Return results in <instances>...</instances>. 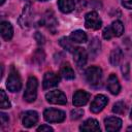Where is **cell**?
Returning a JSON list of instances; mask_svg holds the SVG:
<instances>
[{"label": "cell", "instance_id": "cell-1", "mask_svg": "<svg viewBox=\"0 0 132 132\" xmlns=\"http://www.w3.org/2000/svg\"><path fill=\"white\" fill-rule=\"evenodd\" d=\"M85 77L87 82L90 86L93 87H98L101 84V79H102V70L100 67L98 66H91L89 68H87L86 72H85Z\"/></svg>", "mask_w": 132, "mask_h": 132}, {"label": "cell", "instance_id": "cell-2", "mask_svg": "<svg viewBox=\"0 0 132 132\" xmlns=\"http://www.w3.org/2000/svg\"><path fill=\"white\" fill-rule=\"evenodd\" d=\"M123 33H124V25L121 21L117 20L112 22L110 26L106 27L103 30L102 35L104 39L108 40V39H111L112 37H120Z\"/></svg>", "mask_w": 132, "mask_h": 132}, {"label": "cell", "instance_id": "cell-3", "mask_svg": "<svg viewBox=\"0 0 132 132\" xmlns=\"http://www.w3.org/2000/svg\"><path fill=\"white\" fill-rule=\"evenodd\" d=\"M6 87L12 93L19 92L21 90V88H22V79H21V76H20L18 70L13 66L10 67V71H9L8 78H7V81H6Z\"/></svg>", "mask_w": 132, "mask_h": 132}, {"label": "cell", "instance_id": "cell-4", "mask_svg": "<svg viewBox=\"0 0 132 132\" xmlns=\"http://www.w3.org/2000/svg\"><path fill=\"white\" fill-rule=\"evenodd\" d=\"M37 87H38V81L36 77L30 76L27 80L25 93H24V100L31 103L34 102L36 97H37Z\"/></svg>", "mask_w": 132, "mask_h": 132}, {"label": "cell", "instance_id": "cell-5", "mask_svg": "<svg viewBox=\"0 0 132 132\" xmlns=\"http://www.w3.org/2000/svg\"><path fill=\"white\" fill-rule=\"evenodd\" d=\"M43 118L48 123H61L65 120L66 114L64 111L55 108H46L43 111Z\"/></svg>", "mask_w": 132, "mask_h": 132}, {"label": "cell", "instance_id": "cell-6", "mask_svg": "<svg viewBox=\"0 0 132 132\" xmlns=\"http://www.w3.org/2000/svg\"><path fill=\"white\" fill-rule=\"evenodd\" d=\"M85 26L92 30H98L101 28L102 21L96 11H90L85 15Z\"/></svg>", "mask_w": 132, "mask_h": 132}, {"label": "cell", "instance_id": "cell-7", "mask_svg": "<svg viewBox=\"0 0 132 132\" xmlns=\"http://www.w3.org/2000/svg\"><path fill=\"white\" fill-rule=\"evenodd\" d=\"M45 99L47 102L52 104H59V105H64L67 103V98L66 95L60 91V90H54L50 91L48 93L45 94Z\"/></svg>", "mask_w": 132, "mask_h": 132}, {"label": "cell", "instance_id": "cell-8", "mask_svg": "<svg viewBox=\"0 0 132 132\" xmlns=\"http://www.w3.org/2000/svg\"><path fill=\"white\" fill-rule=\"evenodd\" d=\"M107 103H108L107 97H105L104 95L99 94V95H97V96L94 98V100L91 102L90 110H91L92 112H94V113H98V112H100V111L106 106Z\"/></svg>", "mask_w": 132, "mask_h": 132}, {"label": "cell", "instance_id": "cell-9", "mask_svg": "<svg viewBox=\"0 0 132 132\" xmlns=\"http://www.w3.org/2000/svg\"><path fill=\"white\" fill-rule=\"evenodd\" d=\"M60 82V76L59 74L53 72V71H48L44 74L43 76V81H42V86L43 89H51L54 88L56 86H58Z\"/></svg>", "mask_w": 132, "mask_h": 132}, {"label": "cell", "instance_id": "cell-10", "mask_svg": "<svg viewBox=\"0 0 132 132\" xmlns=\"http://www.w3.org/2000/svg\"><path fill=\"white\" fill-rule=\"evenodd\" d=\"M73 60H74V63L76 64V66H78V67L85 66L86 63H87V60H88L87 51L84 47H80V46L74 48V51H73Z\"/></svg>", "mask_w": 132, "mask_h": 132}, {"label": "cell", "instance_id": "cell-11", "mask_svg": "<svg viewBox=\"0 0 132 132\" xmlns=\"http://www.w3.org/2000/svg\"><path fill=\"white\" fill-rule=\"evenodd\" d=\"M90 93L84 91V90H78L74 93L73 95V99H72V102H73V105L78 107V106H82V105H86L89 100H90Z\"/></svg>", "mask_w": 132, "mask_h": 132}, {"label": "cell", "instance_id": "cell-12", "mask_svg": "<svg viewBox=\"0 0 132 132\" xmlns=\"http://www.w3.org/2000/svg\"><path fill=\"white\" fill-rule=\"evenodd\" d=\"M42 24L50 30L53 32V34L56 32V28L58 26V21L55 16V14L53 13V11H46L45 14L42 18Z\"/></svg>", "mask_w": 132, "mask_h": 132}, {"label": "cell", "instance_id": "cell-13", "mask_svg": "<svg viewBox=\"0 0 132 132\" xmlns=\"http://www.w3.org/2000/svg\"><path fill=\"white\" fill-rule=\"evenodd\" d=\"M38 122V113L35 110H28L23 114L22 123L26 128L33 127Z\"/></svg>", "mask_w": 132, "mask_h": 132}, {"label": "cell", "instance_id": "cell-14", "mask_svg": "<svg viewBox=\"0 0 132 132\" xmlns=\"http://www.w3.org/2000/svg\"><path fill=\"white\" fill-rule=\"evenodd\" d=\"M104 125H105L106 131L108 132L119 131L122 127V120L117 117H109L104 120Z\"/></svg>", "mask_w": 132, "mask_h": 132}, {"label": "cell", "instance_id": "cell-15", "mask_svg": "<svg viewBox=\"0 0 132 132\" xmlns=\"http://www.w3.org/2000/svg\"><path fill=\"white\" fill-rule=\"evenodd\" d=\"M107 89L112 95H118L121 91V85L116 74L111 73L107 78Z\"/></svg>", "mask_w": 132, "mask_h": 132}, {"label": "cell", "instance_id": "cell-16", "mask_svg": "<svg viewBox=\"0 0 132 132\" xmlns=\"http://www.w3.org/2000/svg\"><path fill=\"white\" fill-rule=\"evenodd\" d=\"M0 32L1 36L5 41H8L12 38L13 35V28L9 22H2L0 25Z\"/></svg>", "mask_w": 132, "mask_h": 132}, {"label": "cell", "instance_id": "cell-17", "mask_svg": "<svg viewBox=\"0 0 132 132\" xmlns=\"http://www.w3.org/2000/svg\"><path fill=\"white\" fill-rule=\"evenodd\" d=\"M81 131H100V126L98 121L95 119H88L86 120L79 127Z\"/></svg>", "mask_w": 132, "mask_h": 132}, {"label": "cell", "instance_id": "cell-18", "mask_svg": "<svg viewBox=\"0 0 132 132\" xmlns=\"http://www.w3.org/2000/svg\"><path fill=\"white\" fill-rule=\"evenodd\" d=\"M58 7L64 13L71 12L75 7L74 0H58Z\"/></svg>", "mask_w": 132, "mask_h": 132}, {"label": "cell", "instance_id": "cell-19", "mask_svg": "<svg viewBox=\"0 0 132 132\" xmlns=\"http://www.w3.org/2000/svg\"><path fill=\"white\" fill-rule=\"evenodd\" d=\"M60 74L63 78L65 79H73L75 77V74H74V71L72 69V67L70 66V64L68 62L64 63L62 66H61V69H60Z\"/></svg>", "mask_w": 132, "mask_h": 132}, {"label": "cell", "instance_id": "cell-20", "mask_svg": "<svg viewBox=\"0 0 132 132\" xmlns=\"http://www.w3.org/2000/svg\"><path fill=\"white\" fill-rule=\"evenodd\" d=\"M69 39L75 43H85L88 38H87V34L82 30H75L71 32Z\"/></svg>", "mask_w": 132, "mask_h": 132}, {"label": "cell", "instance_id": "cell-21", "mask_svg": "<svg viewBox=\"0 0 132 132\" xmlns=\"http://www.w3.org/2000/svg\"><path fill=\"white\" fill-rule=\"evenodd\" d=\"M101 48V42L98 38H93L91 40V42L89 43V54L91 56V58H96V56L99 54Z\"/></svg>", "mask_w": 132, "mask_h": 132}, {"label": "cell", "instance_id": "cell-22", "mask_svg": "<svg viewBox=\"0 0 132 132\" xmlns=\"http://www.w3.org/2000/svg\"><path fill=\"white\" fill-rule=\"evenodd\" d=\"M123 58V52L120 47H116L111 51L110 55H109V62L112 66H117L119 65V63L121 62Z\"/></svg>", "mask_w": 132, "mask_h": 132}, {"label": "cell", "instance_id": "cell-23", "mask_svg": "<svg viewBox=\"0 0 132 132\" xmlns=\"http://www.w3.org/2000/svg\"><path fill=\"white\" fill-rule=\"evenodd\" d=\"M72 41L69 39V37H62L60 40H59V43L60 45L67 52H73L74 48H73V45L71 43Z\"/></svg>", "mask_w": 132, "mask_h": 132}, {"label": "cell", "instance_id": "cell-24", "mask_svg": "<svg viewBox=\"0 0 132 132\" xmlns=\"http://www.w3.org/2000/svg\"><path fill=\"white\" fill-rule=\"evenodd\" d=\"M11 104L8 100V97L6 96L5 92L3 90L0 91V107L2 109H7V108H10Z\"/></svg>", "mask_w": 132, "mask_h": 132}, {"label": "cell", "instance_id": "cell-25", "mask_svg": "<svg viewBox=\"0 0 132 132\" xmlns=\"http://www.w3.org/2000/svg\"><path fill=\"white\" fill-rule=\"evenodd\" d=\"M126 110V103L124 101H118L112 106V112L117 114H122Z\"/></svg>", "mask_w": 132, "mask_h": 132}, {"label": "cell", "instance_id": "cell-26", "mask_svg": "<svg viewBox=\"0 0 132 132\" xmlns=\"http://www.w3.org/2000/svg\"><path fill=\"white\" fill-rule=\"evenodd\" d=\"M44 58H45V55H44V52L40 48H38L34 54H33V61L34 63L36 64H40L44 61Z\"/></svg>", "mask_w": 132, "mask_h": 132}, {"label": "cell", "instance_id": "cell-27", "mask_svg": "<svg viewBox=\"0 0 132 132\" xmlns=\"http://www.w3.org/2000/svg\"><path fill=\"white\" fill-rule=\"evenodd\" d=\"M82 114H84V109L74 108L70 112V118H71V120H78V119H80L82 117Z\"/></svg>", "mask_w": 132, "mask_h": 132}, {"label": "cell", "instance_id": "cell-28", "mask_svg": "<svg viewBox=\"0 0 132 132\" xmlns=\"http://www.w3.org/2000/svg\"><path fill=\"white\" fill-rule=\"evenodd\" d=\"M122 73L126 78H129V63H125L122 66Z\"/></svg>", "mask_w": 132, "mask_h": 132}, {"label": "cell", "instance_id": "cell-29", "mask_svg": "<svg viewBox=\"0 0 132 132\" xmlns=\"http://www.w3.org/2000/svg\"><path fill=\"white\" fill-rule=\"evenodd\" d=\"M35 39H36V41H37L38 44H43V43H44V37H43V35H42L41 33H39V32H36V33H35Z\"/></svg>", "mask_w": 132, "mask_h": 132}, {"label": "cell", "instance_id": "cell-30", "mask_svg": "<svg viewBox=\"0 0 132 132\" xmlns=\"http://www.w3.org/2000/svg\"><path fill=\"white\" fill-rule=\"evenodd\" d=\"M0 121H1L2 126H4V125L8 124V121H9L8 116H7L6 113H4V112H1V113H0Z\"/></svg>", "mask_w": 132, "mask_h": 132}, {"label": "cell", "instance_id": "cell-31", "mask_svg": "<svg viewBox=\"0 0 132 132\" xmlns=\"http://www.w3.org/2000/svg\"><path fill=\"white\" fill-rule=\"evenodd\" d=\"M122 5L127 9H132V0H121Z\"/></svg>", "mask_w": 132, "mask_h": 132}, {"label": "cell", "instance_id": "cell-32", "mask_svg": "<svg viewBox=\"0 0 132 132\" xmlns=\"http://www.w3.org/2000/svg\"><path fill=\"white\" fill-rule=\"evenodd\" d=\"M37 131L38 132H43V131H54V129L52 128V127H50V126H47V125H41V126H39L38 128H37Z\"/></svg>", "mask_w": 132, "mask_h": 132}, {"label": "cell", "instance_id": "cell-33", "mask_svg": "<svg viewBox=\"0 0 132 132\" xmlns=\"http://www.w3.org/2000/svg\"><path fill=\"white\" fill-rule=\"evenodd\" d=\"M4 2H5V0H1V1H0V5H3Z\"/></svg>", "mask_w": 132, "mask_h": 132}, {"label": "cell", "instance_id": "cell-34", "mask_svg": "<svg viewBox=\"0 0 132 132\" xmlns=\"http://www.w3.org/2000/svg\"><path fill=\"white\" fill-rule=\"evenodd\" d=\"M127 130H128V131H129V130H132V126H130V127H128V128H127Z\"/></svg>", "mask_w": 132, "mask_h": 132}, {"label": "cell", "instance_id": "cell-35", "mask_svg": "<svg viewBox=\"0 0 132 132\" xmlns=\"http://www.w3.org/2000/svg\"><path fill=\"white\" fill-rule=\"evenodd\" d=\"M130 119L132 120V109H131V112H130Z\"/></svg>", "mask_w": 132, "mask_h": 132}, {"label": "cell", "instance_id": "cell-36", "mask_svg": "<svg viewBox=\"0 0 132 132\" xmlns=\"http://www.w3.org/2000/svg\"><path fill=\"white\" fill-rule=\"evenodd\" d=\"M38 1H47V0H38Z\"/></svg>", "mask_w": 132, "mask_h": 132}]
</instances>
